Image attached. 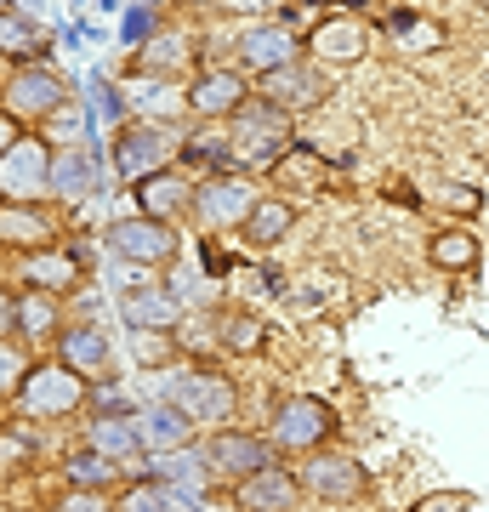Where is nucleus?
<instances>
[{"label": "nucleus", "instance_id": "nucleus-28", "mask_svg": "<svg viewBox=\"0 0 489 512\" xmlns=\"http://www.w3.org/2000/svg\"><path fill=\"white\" fill-rule=\"evenodd\" d=\"M46 131H52V143H80L86 137V109H52L46 114Z\"/></svg>", "mask_w": 489, "mask_h": 512}, {"label": "nucleus", "instance_id": "nucleus-37", "mask_svg": "<svg viewBox=\"0 0 489 512\" xmlns=\"http://www.w3.org/2000/svg\"><path fill=\"white\" fill-rule=\"evenodd\" d=\"M18 376H23V353L0 342V393H6V387L18 382Z\"/></svg>", "mask_w": 489, "mask_h": 512}, {"label": "nucleus", "instance_id": "nucleus-12", "mask_svg": "<svg viewBox=\"0 0 489 512\" xmlns=\"http://www.w3.org/2000/svg\"><path fill=\"white\" fill-rule=\"evenodd\" d=\"M23 404H29V416H63V410L80 404V376H74L69 365L35 370V376L23 382Z\"/></svg>", "mask_w": 489, "mask_h": 512}, {"label": "nucleus", "instance_id": "nucleus-4", "mask_svg": "<svg viewBox=\"0 0 489 512\" xmlns=\"http://www.w3.org/2000/svg\"><path fill=\"white\" fill-rule=\"evenodd\" d=\"M171 404H177L188 421H228V410H234V387L222 382V376H205V370H182V376H171Z\"/></svg>", "mask_w": 489, "mask_h": 512}, {"label": "nucleus", "instance_id": "nucleus-19", "mask_svg": "<svg viewBox=\"0 0 489 512\" xmlns=\"http://www.w3.org/2000/svg\"><path fill=\"white\" fill-rule=\"evenodd\" d=\"M12 109H23V114L63 109V86H57V74H46V69L18 74V80H12Z\"/></svg>", "mask_w": 489, "mask_h": 512}, {"label": "nucleus", "instance_id": "nucleus-11", "mask_svg": "<svg viewBox=\"0 0 489 512\" xmlns=\"http://www.w3.org/2000/svg\"><path fill=\"white\" fill-rule=\"evenodd\" d=\"M296 52H302V40L290 35L285 23H256V29L239 35V57L256 74H273V69H285V63H296Z\"/></svg>", "mask_w": 489, "mask_h": 512}, {"label": "nucleus", "instance_id": "nucleus-23", "mask_svg": "<svg viewBox=\"0 0 489 512\" xmlns=\"http://www.w3.org/2000/svg\"><path fill=\"white\" fill-rule=\"evenodd\" d=\"M427 256H433V268H444V274H467V268H478V239L467 228H444Z\"/></svg>", "mask_w": 489, "mask_h": 512}, {"label": "nucleus", "instance_id": "nucleus-42", "mask_svg": "<svg viewBox=\"0 0 489 512\" xmlns=\"http://www.w3.org/2000/svg\"><path fill=\"white\" fill-rule=\"evenodd\" d=\"M12 325V302H6V296H0V330Z\"/></svg>", "mask_w": 489, "mask_h": 512}, {"label": "nucleus", "instance_id": "nucleus-34", "mask_svg": "<svg viewBox=\"0 0 489 512\" xmlns=\"http://www.w3.org/2000/svg\"><path fill=\"white\" fill-rule=\"evenodd\" d=\"M57 319V302L52 296H29V302H23V325L29 330H46Z\"/></svg>", "mask_w": 489, "mask_h": 512}, {"label": "nucleus", "instance_id": "nucleus-44", "mask_svg": "<svg viewBox=\"0 0 489 512\" xmlns=\"http://www.w3.org/2000/svg\"><path fill=\"white\" fill-rule=\"evenodd\" d=\"M23 6H46V0H23Z\"/></svg>", "mask_w": 489, "mask_h": 512}, {"label": "nucleus", "instance_id": "nucleus-20", "mask_svg": "<svg viewBox=\"0 0 489 512\" xmlns=\"http://www.w3.org/2000/svg\"><path fill=\"white\" fill-rule=\"evenodd\" d=\"M126 325L131 330H171L177 325V296H160V291H126Z\"/></svg>", "mask_w": 489, "mask_h": 512}, {"label": "nucleus", "instance_id": "nucleus-21", "mask_svg": "<svg viewBox=\"0 0 489 512\" xmlns=\"http://www.w3.org/2000/svg\"><path fill=\"white\" fill-rule=\"evenodd\" d=\"M137 427H143V439L154 444V450H177V444H188V427H194V421L182 416L177 404H154V410H143Z\"/></svg>", "mask_w": 489, "mask_h": 512}, {"label": "nucleus", "instance_id": "nucleus-2", "mask_svg": "<svg viewBox=\"0 0 489 512\" xmlns=\"http://www.w3.org/2000/svg\"><path fill=\"white\" fill-rule=\"evenodd\" d=\"M290 143V114L279 103H239L234 109V160H273V154H285Z\"/></svg>", "mask_w": 489, "mask_h": 512}, {"label": "nucleus", "instance_id": "nucleus-8", "mask_svg": "<svg viewBox=\"0 0 489 512\" xmlns=\"http://www.w3.org/2000/svg\"><path fill=\"white\" fill-rule=\"evenodd\" d=\"M194 211H200V222H211V228H234V222H245L256 211V194L245 177H211V183H200V194H194Z\"/></svg>", "mask_w": 489, "mask_h": 512}, {"label": "nucleus", "instance_id": "nucleus-32", "mask_svg": "<svg viewBox=\"0 0 489 512\" xmlns=\"http://www.w3.org/2000/svg\"><path fill=\"white\" fill-rule=\"evenodd\" d=\"M131 97H137V109H143V103L148 109H182V103H188V97H177V92H160V80H137Z\"/></svg>", "mask_w": 489, "mask_h": 512}, {"label": "nucleus", "instance_id": "nucleus-25", "mask_svg": "<svg viewBox=\"0 0 489 512\" xmlns=\"http://www.w3.org/2000/svg\"><path fill=\"white\" fill-rule=\"evenodd\" d=\"M285 228H290L285 200H256V211L245 217V239H251V245H273V239H285Z\"/></svg>", "mask_w": 489, "mask_h": 512}, {"label": "nucleus", "instance_id": "nucleus-43", "mask_svg": "<svg viewBox=\"0 0 489 512\" xmlns=\"http://www.w3.org/2000/svg\"><path fill=\"white\" fill-rule=\"evenodd\" d=\"M234 6H245V12H251V6H268V0H234Z\"/></svg>", "mask_w": 489, "mask_h": 512}, {"label": "nucleus", "instance_id": "nucleus-17", "mask_svg": "<svg viewBox=\"0 0 489 512\" xmlns=\"http://www.w3.org/2000/svg\"><path fill=\"white\" fill-rule=\"evenodd\" d=\"M91 444H97V456H109V461H126V456H143L148 439H143V427L131 416H103L97 427H91Z\"/></svg>", "mask_w": 489, "mask_h": 512}, {"label": "nucleus", "instance_id": "nucleus-24", "mask_svg": "<svg viewBox=\"0 0 489 512\" xmlns=\"http://www.w3.org/2000/svg\"><path fill=\"white\" fill-rule=\"evenodd\" d=\"M23 268H29V285H40V291H69L74 279H80L74 256H63V251H40V256H29Z\"/></svg>", "mask_w": 489, "mask_h": 512}, {"label": "nucleus", "instance_id": "nucleus-30", "mask_svg": "<svg viewBox=\"0 0 489 512\" xmlns=\"http://www.w3.org/2000/svg\"><path fill=\"white\" fill-rule=\"evenodd\" d=\"M410 512H472V495L467 490H433V495H421Z\"/></svg>", "mask_w": 489, "mask_h": 512}, {"label": "nucleus", "instance_id": "nucleus-46", "mask_svg": "<svg viewBox=\"0 0 489 512\" xmlns=\"http://www.w3.org/2000/svg\"><path fill=\"white\" fill-rule=\"evenodd\" d=\"M0 6H6V0H0Z\"/></svg>", "mask_w": 489, "mask_h": 512}, {"label": "nucleus", "instance_id": "nucleus-7", "mask_svg": "<svg viewBox=\"0 0 489 512\" xmlns=\"http://www.w3.org/2000/svg\"><path fill=\"white\" fill-rule=\"evenodd\" d=\"M109 245H114V256H126L131 268H154V262H171V256H177V234H171L165 222H154V217L114 222Z\"/></svg>", "mask_w": 489, "mask_h": 512}, {"label": "nucleus", "instance_id": "nucleus-15", "mask_svg": "<svg viewBox=\"0 0 489 512\" xmlns=\"http://www.w3.org/2000/svg\"><path fill=\"white\" fill-rule=\"evenodd\" d=\"M268 80V103H279V109H313L319 97H325V86H319V74L313 69H302V63H285V69H273V74H262Z\"/></svg>", "mask_w": 489, "mask_h": 512}, {"label": "nucleus", "instance_id": "nucleus-5", "mask_svg": "<svg viewBox=\"0 0 489 512\" xmlns=\"http://www.w3.org/2000/svg\"><path fill=\"white\" fill-rule=\"evenodd\" d=\"M336 427L319 399H285L273 410V444L279 450H313V444H325V433Z\"/></svg>", "mask_w": 489, "mask_h": 512}, {"label": "nucleus", "instance_id": "nucleus-26", "mask_svg": "<svg viewBox=\"0 0 489 512\" xmlns=\"http://www.w3.org/2000/svg\"><path fill=\"white\" fill-rule=\"evenodd\" d=\"M393 35H399L404 52H438L450 40V29L438 18H393Z\"/></svg>", "mask_w": 489, "mask_h": 512}, {"label": "nucleus", "instance_id": "nucleus-33", "mask_svg": "<svg viewBox=\"0 0 489 512\" xmlns=\"http://www.w3.org/2000/svg\"><path fill=\"white\" fill-rule=\"evenodd\" d=\"M69 473H74V484H103L109 478V456H74Z\"/></svg>", "mask_w": 489, "mask_h": 512}, {"label": "nucleus", "instance_id": "nucleus-41", "mask_svg": "<svg viewBox=\"0 0 489 512\" xmlns=\"http://www.w3.org/2000/svg\"><path fill=\"white\" fill-rule=\"evenodd\" d=\"M6 148H12V120L0 114V154H6Z\"/></svg>", "mask_w": 489, "mask_h": 512}, {"label": "nucleus", "instance_id": "nucleus-3", "mask_svg": "<svg viewBox=\"0 0 489 512\" xmlns=\"http://www.w3.org/2000/svg\"><path fill=\"white\" fill-rule=\"evenodd\" d=\"M200 456H205V473L222 478V484H245V478H256L262 467H273L268 444L251 439V433H217Z\"/></svg>", "mask_w": 489, "mask_h": 512}, {"label": "nucleus", "instance_id": "nucleus-39", "mask_svg": "<svg viewBox=\"0 0 489 512\" xmlns=\"http://www.w3.org/2000/svg\"><path fill=\"white\" fill-rule=\"evenodd\" d=\"M63 512H109V507H103V501H97L91 490H80V495H74V501H69Z\"/></svg>", "mask_w": 489, "mask_h": 512}, {"label": "nucleus", "instance_id": "nucleus-36", "mask_svg": "<svg viewBox=\"0 0 489 512\" xmlns=\"http://www.w3.org/2000/svg\"><path fill=\"white\" fill-rule=\"evenodd\" d=\"M148 35H154V18H148V12H126L120 40H126V46H148Z\"/></svg>", "mask_w": 489, "mask_h": 512}, {"label": "nucleus", "instance_id": "nucleus-16", "mask_svg": "<svg viewBox=\"0 0 489 512\" xmlns=\"http://www.w3.org/2000/svg\"><path fill=\"white\" fill-rule=\"evenodd\" d=\"M364 46H370V35H364L353 18H330V23H319V35H313V57H319V63H359Z\"/></svg>", "mask_w": 489, "mask_h": 512}, {"label": "nucleus", "instance_id": "nucleus-40", "mask_svg": "<svg viewBox=\"0 0 489 512\" xmlns=\"http://www.w3.org/2000/svg\"><path fill=\"white\" fill-rule=\"evenodd\" d=\"M450 205H461V211H472V205H478V194H472V188H450Z\"/></svg>", "mask_w": 489, "mask_h": 512}, {"label": "nucleus", "instance_id": "nucleus-10", "mask_svg": "<svg viewBox=\"0 0 489 512\" xmlns=\"http://www.w3.org/2000/svg\"><path fill=\"white\" fill-rule=\"evenodd\" d=\"M103 188V148H63L52 160V194L57 200H86Z\"/></svg>", "mask_w": 489, "mask_h": 512}, {"label": "nucleus", "instance_id": "nucleus-35", "mask_svg": "<svg viewBox=\"0 0 489 512\" xmlns=\"http://www.w3.org/2000/svg\"><path fill=\"white\" fill-rule=\"evenodd\" d=\"M86 86H91V109H103V120H120V97L109 92V80H103V74H91Z\"/></svg>", "mask_w": 489, "mask_h": 512}, {"label": "nucleus", "instance_id": "nucleus-27", "mask_svg": "<svg viewBox=\"0 0 489 512\" xmlns=\"http://www.w3.org/2000/svg\"><path fill=\"white\" fill-rule=\"evenodd\" d=\"M52 234V222L40 205H6L0 211V239H46Z\"/></svg>", "mask_w": 489, "mask_h": 512}, {"label": "nucleus", "instance_id": "nucleus-29", "mask_svg": "<svg viewBox=\"0 0 489 512\" xmlns=\"http://www.w3.org/2000/svg\"><path fill=\"white\" fill-rule=\"evenodd\" d=\"M0 46H6V52H29V46H35V23L23 18V12H6V18H0Z\"/></svg>", "mask_w": 489, "mask_h": 512}, {"label": "nucleus", "instance_id": "nucleus-14", "mask_svg": "<svg viewBox=\"0 0 489 512\" xmlns=\"http://www.w3.org/2000/svg\"><path fill=\"white\" fill-rule=\"evenodd\" d=\"M245 512H290L296 507V478L285 473V467H262L256 478H245L234 495Z\"/></svg>", "mask_w": 489, "mask_h": 512}, {"label": "nucleus", "instance_id": "nucleus-1", "mask_svg": "<svg viewBox=\"0 0 489 512\" xmlns=\"http://www.w3.org/2000/svg\"><path fill=\"white\" fill-rule=\"evenodd\" d=\"M182 148L177 126H165V120H143V126L120 131V143H114V165H120V177L131 183H148V177H160L165 160Z\"/></svg>", "mask_w": 489, "mask_h": 512}, {"label": "nucleus", "instance_id": "nucleus-22", "mask_svg": "<svg viewBox=\"0 0 489 512\" xmlns=\"http://www.w3.org/2000/svg\"><path fill=\"white\" fill-rule=\"evenodd\" d=\"M63 359H69L74 376H80V370H103L109 365V336H103L97 325L69 330V336H63Z\"/></svg>", "mask_w": 489, "mask_h": 512}, {"label": "nucleus", "instance_id": "nucleus-6", "mask_svg": "<svg viewBox=\"0 0 489 512\" xmlns=\"http://www.w3.org/2000/svg\"><path fill=\"white\" fill-rule=\"evenodd\" d=\"M0 194L6 200H40V194H52V165L40 154V143H12L0 154Z\"/></svg>", "mask_w": 489, "mask_h": 512}, {"label": "nucleus", "instance_id": "nucleus-13", "mask_svg": "<svg viewBox=\"0 0 489 512\" xmlns=\"http://www.w3.org/2000/svg\"><path fill=\"white\" fill-rule=\"evenodd\" d=\"M194 194H200V188L188 183V177H177V171H160V177L137 183V205H143V217H154V222L182 217V211L194 205Z\"/></svg>", "mask_w": 489, "mask_h": 512}, {"label": "nucleus", "instance_id": "nucleus-18", "mask_svg": "<svg viewBox=\"0 0 489 512\" xmlns=\"http://www.w3.org/2000/svg\"><path fill=\"white\" fill-rule=\"evenodd\" d=\"M239 103H245V86H239L234 74H222V69L200 74V86L188 92V109L194 114H234Z\"/></svg>", "mask_w": 489, "mask_h": 512}, {"label": "nucleus", "instance_id": "nucleus-45", "mask_svg": "<svg viewBox=\"0 0 489 512\" xmlns=\"http://www.w3.org/2000/svg\"><path fill=\"white\" fill-rule=\"evenodd\" d=\"M74 6H80V0H74Z\"/></svg>", "mask_w": 489, "mask_h": 512}, {"label": "nucleus", "instance_id": "nucleus-31", "mask_svg": "<svg viewBox=\"0 0 489 512\" xmlns=\"http://www.w3.org/2000/svg\"><path fill=\"white\" fill-rule=\"evenodd\" d=\"M222 342L239 348V353H251L256 342H262V325H256V319H222Z\"/></svg>", "mask_w": 489, "mask_h": 512}, {"label": "nucleus", "instance_id": "nucleus-9", "mask_svg": "<svg viewBox=\"0 0 489 512\" xmlns=\"http://www.w3.org/2000/svg\"><path fill=\"white\" fill-rule=\"evenodd\" d=\"M302 484H308L319 501H364L370 473H364L353 456H313L308 467H302Z\"/></svg>", "mask_w": 489, "mask_h": 512}, {"label": "nucleus", "instance_id": "nucleus-38", "mask_svg": "<svg viewBox=\"0 0 489 512\" xmlns=\"http://www.w3.org/2000/svg\"><path fill=\"white\" fill-rule=\"evenodd\" d=\"M126 512H165V501H160V490H131Z\"/></svg>", "mask_w": 489, "mask_h": 512}]
</instances>
